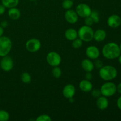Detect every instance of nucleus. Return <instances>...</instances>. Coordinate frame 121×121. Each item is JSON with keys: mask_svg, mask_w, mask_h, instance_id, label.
I'll use <instances>...</instances> for the list:
<instances>
[{"mask_svg": "<svg viewBox=\"0 0 121 121\" xmlns=\"http://www.w3.org/2000/svg\"><path fill=\"white\" fill-rule=\"evenodd\" d=\"M94 31L91 26H83L78 31V37L84 42H90L93 39Z\"/></svg>", "mask_w": 121, "mask_h": 121, "instance_id": "obj_3", "label": "nucleus"}, {"mask_svg": "<svg viewBox=\"0 0 121 121\" xmlns=\"http://www.w3.org/2000/svg\"><path fill=\"white\" fill-rule=\"evenodd\" d=\"M100 90L102 95L108 98L115 94L117 91V86L114 83L108 81L102 85Z\"/></svg>", "mask_w": 121, "mask_h": 121, "instance_id": "obj_5", "label": "nucleus"}, {"mask_svg": "<svg viewBox=\"0 0 121 121\" xmlns=\"http://www.w3.org/2000/svg\"><path fill=\"white\" fill-rule=\"evenodd\" d=\"M73 6V1L72 0H64L62 2V7L65 9H69Z\"/></svg>", "mask_w": 121, "mask_h": 121, "instance_id": "obj_25", "label": "nucleus"}, {"mask_svg": "<svg viewBox=\"0 0 121 121\" xmlns=\"http://www.w3.org/2000/svg\"><path fill=\"white\" fill-rule=\"evenodd\" d=\"M8 15L11 20H17L21 17V12L16 7L9 8L8 11Z\"/></svg>", "mask_w": 121, "mask_h": 121, "instance_id": "obj_19", "label": "nucleus"}, {"mask_svg": "<svg viewBox=\"0 0 121 121\" xmlns=\"http://www.w3.org/2000/svg\"><path fill=\"white\" fill-rule=\"evenodd\" d=\"M9 119V114L5 110H0V121H7Z\"/></svg>", "mask_w": 121, "mask_h": 121, "instance_id": "obj_24", "label": "nucleus"}, {"mask_svg": "<svg viewBox=\"0 0 121 121\" xmlns=\"http://www.w3.org/2000/svg\"><path fill=\"white\" fill-rule=\"evenodd\" d=\"M103 56L107 59L113 60L118 58L121 52L119 45L115 43H108L103 47L102 50Z\"/></svg>", "mask_w": 121, "mask_h": 121, "instance_id": "obj_1", "label": "nucleus"}, {"mask_svg": "<svg viewBox=\"0 0 121 121\" xmlns=\"http://www.w3.org/2000/svg\"><path fill=\"white\" fill-rule=\"evenodd\" d=\"M91 92V95L93 98H98L99 97H100V96H102L101 92H100V89H92Z\"/></svg>", "mask_w": 121, "mask_h": 121, "instance_id": "obj_28", "label": "nucleus"}, {"mask_svg": "<svg viewBox=\"0 0 121 121\" xmlns=\"http://www.w3.org/2000/svg\"><path fill=\"white\" fill-rule=\"evenodd\" d=\"M96 106L100 110H105L109 106V100L106 97L100 96L96 100Z\"/></svg>", "mask_w": 121, "mask_h": 121, "instance_id": "obj_15", "label": "nucleus"}, {"mask_svg": "<svg viewBox=\"0 0 121 121\" xmlns=\"http://www.w3.org/2000/svg\"><path fill=\"white\" fill-rule=\"evenodd\" d=\"M21 80L25 84H29L31 82V76L28 72H24L21 75Z\"/></svg>", "mask_w": 121, "mask_h": 121, "instance_id": "obj_21", "label": "nucleus"}, {"mask_svg": "<svg viewBox=\"0 0 121 121\" xmlns=\"http://www.w3.org/2000/svg\"><path fill=\"white\" fill-rule=\"evenodd\" d=\"M4 34V28L0 26V37L2 36Z\"/></svg>", "mask_w": 121, "mask_h": 121, "instance_id": "obj_36", "label": "nucleus"}, {"mask_svg": "<svg viewBox=\"0 0 121 121\" xmlns=\"http://www.w3.org/2000/svg\"><path fill=\"white\" fill-rule=\"evenodd\" d=\"M65 18L66 21L68 23L73 24H75L78 22L79 16H78L76 11L73 10L72 9H67L65 13Z\"/></svg>", "mask_w": 121, "mask_h": 121, "instance_id": "obj_11", "label": "nucleus"}, {"mask_svg": "<svg viewBox=\"0 0 121 121\" xmlns=\"http://www.w3.org/2000/svg\"><path fill=\"white\" fill-rule=\"evenodd\" d=\"M85 23L86 26H92L94 22H93V20H92V18L90 16L87 17L85 18Z\"/></svg>", "mask_w": 121, "mask_h": 121, "instance_id": "obj_30", "label": "nucleus"}, {"mask_svg": "<svg viewBox=\"0 0 121 121\" xmlns=\"http://www.w3.org/2000/svg\"><path fill=\"white\" fill-rule=\"evenodd\" d=\"M52 120L51 117L47 114L40 115L35 119L36 121H51Z\"/></svg>", "mask_w": 121, "mask_h": 121, "instance_id": "obj_27", "label": "nucleus"}, {"mask_svg": "<svg viewBox=\"0 0 121 121\" xmlns=\"http://www.w3.org/2000/svg\"><path fill=\"white\" fill-rule=\"evenodd\" d=\"M79 88L83 92H89L93 89V84L91 80L83 79L79 83Z\"/></svg>", "mask_w": 121, "mask_h": 121, "instance_id": "obj_14", "label": "nucleus"}, {"mask_svg": "<svg viewBox=\"0 0 121 121\" xmlns=\"http://www.w3.org/2000/svg\"><path fill=\"white\" fill-rule=\"evenodd\" d=\"M81 66L86 72H92L95 68L93 62L89 59H85L82 61Z\"/></svg>", "mask_w": 121, "mask_h": 121, "instance_id": "obj_16", "label": "nucleus"}, {"mask_svg": "<svg viewBox=\"0 0 121 121\" xmlns=\"http://www.w3.org/2000/svg\"><path fill=\"white\" fill-rule=\"evenodd\" d=\"M13 46L12 41L6 36L0 37V57L7 56L11 52Z\"/></svg>", "mask_w": 121, "mask_h": 121, "instance_id": "obj_4", "label": "nucleus"}, {"mask_svg": "<svg viewBox=\"0 0 121 121\" xmlns=\"http://www.w3.org/2000/svg\"><path fill=\"white\" fill-rule=\"evenodd\" d=\"M118 58V61H119V63L121 65V54H120V56H119Z\"/></svg>", "mask_w": 121, "mask_h": 121, "instance_id": "obj_37", "label": "nucleus"}, {"mask_svg": "<svg viewBox=\"0 0 121 121\" xmlns=\"http://www.w3.org/2000/svg\"><path fill=\"white\" fill-rule=\"evenodd\" d=\"M72 1H73V0H72Z\"/></svg>", "mask_w": 121, "mask_h": 121, "instance_id": "obj_39", "label": "nucleus"}, {"mask_svg": "<svg viewBox=\"0 0 121 121\" xmlns=\"http://www.w3.org/2000/svg\"><path fill=\"white\" fill-rule=\"evenodd\" d=\"M99 76L105 81H111L115 79L118 74L117 69L112 66H103L99 69Z\"/></svg>", "mask_w": 121, "mask_h": 121, "instance_id": "obj_2", "label": "nucleus"}, {"mask_svg": "<svg viewBox=\"0 0 121 121\" xmlns=\"http://www.w3.org/2000/svg\"><path fill=\"white\" fill-rule=\"evenodd\" d=\"M52 74L54 78L58 79L61 77V74H62V72L59 66H56V67H53V69H52Z\"/></svg>", "mask_w": 121, "mask_h": 121, "instance_id": "obj_22", "label": "nucleus"}, {"mask_svg": "<svg viewBox=\"0 0 121 121\" xmlns=\"http://www.w3.org/2000/svg\"><path fill=\"white\" fill-rule=\"evenodd\" d=\"M76 12L78 16L81 18H86L90 16L92 12L91 7L85 3H80L76 7Z\"/></svg>", "mask_w": 121, "mask_h": 121, "instance_id": "obj_8", "label": "nucleus"}, {"mask_svg": "<svg viewBox=\"0 0 121 121\" xmlns=\"http://www.w3.org/2000/svg\"><path fill=\"white\" fill-rule=\"evenodd\" d=\"M119 48H120V50H121V44H120V45H119Z\"/></svg>", "mask_w": 121, "mask_h": 121, "instance_id": "obj_38", "label": "nucleus"}, {"mask_svg": "<svg viewBox=\"0 0 121 121\" xmlns=\"http://www.w3.org/2000/svg\"><path fill=\"white\" fill-rule=\"evenodd\" d=\"M90 17L93 20L94 23H98L99 22V14L97 11H92Z\"/></svg>", "mask_w": 121, "mask_h": 121, "instance_id": "obj_26", "label": "nucleus"}, {"mask_svg": "<svg viewBox=\"0 0 121 121\" xmlns=\"http://www.w3.org/2000/svg\"><path fill=\"white\" fill-rule=\"evenodd\" d=\"M14 66V61L13 59L8 55L2 57L0 61V67L4 72H9L11 70Z\"/></svg>", "mask_w": 121, "mask_h": 121, "instance_id": "obj_9", "label": "nucleus"}, {"mask_svg": "<svg viewBox=\"0 0 121 121\" xmlns=\"http://www.w3.org/2000/svg\"><path fill=\"white\" fill-rule=\"evenodd\" d=\"M93 64H94L95 67L96 68L98 69H100L103 66H104V63H103L102 61L101 60H100V59H95Z\"/></svg>", "mask_w": 121, "mask_h": 121, "instance_id": "obj_29", "label": "nucleus"}, {"mask_svg": "<svg viewBox=\"0 0 121 121\" xmlns=\"http://www.w3.org/2000/svg\"><path fill=\"white\" fill-rule=\"evenodd\" d=\"M2 4L5 8H11L16 7L19 4V0H1Z\"/></svg>", "mask_w": 121, "mask_h": 121, "instance_id": "obj_20", "label": "nucleus"}, {"mask_svg": "<svg viewBox=\"0 0 121 121\" xmlns=\"http://www.w3.org/2000/svg\"><path fill=\"white\" fill-rule=\"evenodd\" d=\"M83 41L79 38H76L74 40L72 41V46L75 49H78V48H81L83 45Z\"/></svg>", "mask_w": 121, "mask_h": 121, "instance_id": "obj_23", "label": "nucleus"}, {"mask_svg": "<svg viewBox=\"0 0 121 121\" xmlns=\"http://www.w3.org/2000/svg\"><path fill=\"white\" fill-rule=\"evenodd\" d=\"M117 106H118V108H119V109L121 111V96L119 97V98H118V100H117Z\"/></svg>", "mask_w": 121, "mask_h": 121, "instance_id": "obj_34", "label": "nucleus"}, {"mask_svg": "<svg viewBox=\"0 0 121 121\" xmlns=\"http://www.w3.org/2000/svg\"><path fill=\"white\" fill-rule=\"evenodd\" d=\"M6 10V8L2 4H0V15H2L5 13Z\"/></svg>", "mask_w": 121, "mask_h": 121, "instance_id": "obj_33", "label": "nucleus"}, {"mask_svg": "<svg viewBox=\"0 0 121 121\" xmlns=\"http://www.w3.org/2000/svg\"><path fill=\"white\" fill-rule=\"evenodd\" d=\"M8 22L7 20H3V21H1V24H0V26H1L3 28H6V27L8 26Z\"/></svg>", "mask_w": 121, "mask_h": 121, "instance_id": "obj_32", "label": "nucleus"}, {"mask_svg": "<svg viewBox=\"0 0 121 121\" xmlns=\"http://www.w3.org/2000/svg\"><path fill=\"white\" fill-rule=\"evenodd\" d=\"M62 93L63 96L66 99L73 98L76 93L75 87L72 84H67L63 89Z\"/></svg>", "mask_w": 121, "mask_h": 121, "instance_id": "obj_12", "label": "nucleus"}, {"mask_svg": "<svg viewBox=\"0 0 121 121\" xmlns=\"http://www.w3.org/2000/svg\"><path fill=\"white\" fill-rule=\"evenodd\" d=\"M85 53L87 58L91 60H95L98 59L100 54L99 48L95 46H90L87 47L86 49Z\"/></svg>", "mask_w": 121, "mask_h": 121, "instance_id": "obj_10", "label": "nucleus"}, {"mask_svg": "<svg viewBox=\"0 0 121 121\" xmlns=\"http://www.w3.org/2000/svg\"><path fill=\"white\" fill-rule=\"evenodd\" d=\"M85 79L88 80H91L93 78V75H92V73L91 72H86V74L85 75Z\"/></svg>", "mask_w": 121, "mask_h": 121, "instance_id": "obj_31", "label": "nucleus"}, {"mask_svg": "<svg viewBox=\"0 0 121 121\" xmlns=\"http://www.w3.org/2000/svg\"><path fill=\"white\" fill-rule=\"evenodd\" d=\"M65 36L67 40L69 41H73L74 39L78 38V31H76L74 28H68L65 31Z\"/></svg>", "mask_w": 121, "mask_h": 121, "instance_id": "obj_18", "label": "nucleus"}, {"mask_svg": "<svg viewBox=\"0 0 121 121\" xmlns=\"http://www.w3.org/2000/svg\"><path fill=\"white\" fill-rule=\"evenodd\" d=\"M107 24L109 27L112 28H117L121 24V18L117 14H113L108 17Z\"/></svg>", "mask_w": 121, "mask_h": 121, "instance_id": "obj_13", "label": "nucleus"}, {"mask_svg": "<svg viewBox=\"0 0 121 121\" xmlns=\"http://www.w3.org/2000/svg\"><path fill=\"white\" fill-rule=\"evenodd\" d=\"M46 61L52 67L59 66L61 64V57L60 54L56 52H50L46 56Z\"/></svg>", "mask_w": 121, "mask_h": 121, "instance_id": "obj_6", "label": "nucleus"}, {"mask_svg": "<svg viewBox=\"0 0 121 121\" xmlns=\"http://www.w3.org/2000/svg\"><path fill=\"white\" fill-rule=\"evenodd\" d=\"M117 91L121 94V83H120L117 86Z\"/></svg>", "mask_w": 121, "mask_h": 121, "instance_id": "obj_35", "label": "nucleus"}, {"mask_svg": "<svg viewBox=\"0 0 121 121\" xmlns=\"http://www.w3.org/2000/svg\"><path fill=\"white\" fill-rule=\"evenodd\" d=\"M106 37V31L103 29H98L94 31L93 39L97 42H102Z\"/></svg>", "mask_w": 121, "mask_h": 121, "instance_id": "obj_17", "label": "nucleus"}, {"mask_svg": "<svg viewBox=\"0 0 121 121\" xmlns=\"http://www.w3.org/2000/svg\"><path fill=\"white\" fill-rule=\"evenodd\" d=\"M41 43L40 40L35 38L30 39L26 42V48L30 53H35L40 49Z\"/></svg>", "mask_w": 121, "mask_h": 121, "instance_id": "obj_7", "label": "nucleus"}]
</instances>
